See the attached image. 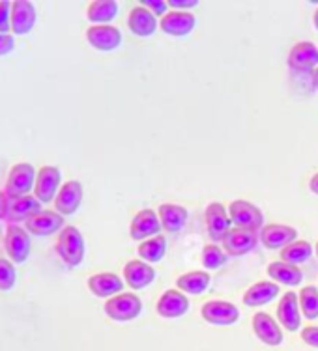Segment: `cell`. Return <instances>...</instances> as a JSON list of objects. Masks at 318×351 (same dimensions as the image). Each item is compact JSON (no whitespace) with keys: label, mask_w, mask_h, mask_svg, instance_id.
<instances>
[{"label":"cell","mask_w":318,"mask_h":351,"mask_svg":"<svg viewBox=\"0 0 318 351\" xmlns=\"http://www.w3.org/2000/svg\"><path fill=\"white\" fill-rule=\"evenodd\" d=\"M56 252L62 262L69 267H77L84 260V237L75 226H64L56 241Z\"/></svg>","instance_id":"1"},{"label":"cell","mask_w":318,"mask_h":351,"mask_svg":"<svg viewBox=\"0 0 318 351\" xmlns=\"http://www.w3.org/2000/svg\"><path fill=\"white\" fill-rule=\"evenodd\" d=\"M103 311L115 322H131V319L141 316L142 301L139 295L131 293V291H122L115 298L107 299Z\"/></svg>","instance_id":"2"},{"label":"cell","mask_w":318,"mask_h":351,"mask_svg":"<svg viewBox=\"0 0 318 351\" xmlns=\"http://www.w3.org/2000/svg\"><path fill=\"white\" fill-rule=\"evenodd\" d=\"M229 215L232 221V226L244 230H253L257 232L258 228H264V215L260 208L247 200H234L229 206Z\"/></svg>","instance_id":"3"},{"label":"cell","mask_w":318,"mask_h":351,"mask_svg":"<svg viewBox=\"0 0 318 351\" xmlns=\"http://www.w3.org/2000/svg\"><path fill=\"white\" fill-rule=\"evenodd\" d=\"M36 170L30 162H17L14 169L10 170L8 176L6 189L4 193L8 198H19V196H27L30 191L34 189L36 183Z\"/></svg>","instance_id":"4"},{"label":"cell","mask_w":318,"mask_h":351,"mask_svg":"<svg viewBox=\"0 0 318 351\" xmlns=\"http://www.w3.org/2000/svg\"><path fill=\"white\" fill-rule=\"evenodd\" d=\"M4 245H6L8 256L14 263L27 262V258L30 256V249H32L30 236L27 230H23L17 224H10L6 228Z\"/></svg>","instance_id":"5"},{"label":"cell","mask_w":318,"mask_h":351,"mask_svg":"<svg viewBox=\"0 0 318 351\" xmlns=\"http://www.w3.org/2000/svg\"><path fill=\"white\" fill-rule=\"evenodd\" d=\"M258 241H260V236H257V232L232 226V230L225 236L221 243L229 256H244L257 247Z\"/></svg>","instance_id":"6"},{"label":"cell","mask_w":318,"mask_h":351,"mask_svg":"<svg viewBox=\"0 0 318 351\" xmlns=\"http://www.w3.org/2000/svg\"><path fill=\"white\" fill-rule=\"evenodd\" d=\"M204 221H206L208 234L216 241H223L225 236L232 230V221H230L229 210L221 202H212L206 206Z\"/></svg>","instance_id":"7"},{"label":"cell","mask_w":318,"mask_h":351,"mask_svg":"<svg viewBox=\"0 0 318 351\" xmlns=\"http://www.w3.org/2000/svg\"><path fill=\"white\" fill-rule=\"evenodd\" d=\"M62 174L58 167H43L36 176L34 196L41 204H47L56 198L60 191Z\"/></svg>","instance_id":"8"},{"label":"cell","mask_w":318,"mask_h":351,"mask_svg":"<svg viewBox=\"0 0 318 351\" xmlns=\"http://www.w3.org/2000/svg\"><path fill=\"white\" fill-rule=\"evenodd\" d=\"M201 316L204 317V322L212 325H232L238 322L240 311H238L236 304L229 303V301L214 299V301L203 304Z\"/></svg>","instance_id":"9"},{"label":"cell","mask_w":318,"mask_h":351,"mask_svg":"<svg viewBox=\"0 0 318 351\" xmlns=\"http://www.w3.org/2000/svg\"><path fill=\"white\" fill-rule=\"evenodd\" d=\"M161 230L163 228L157 211L141 210L129 224V236L133 237L135 241H144V239H150V237L159 236Z\"/></svg>","instance_id":"10"},{"label":"cell","mask_w":318,"mask_h":351,"mask_svg":"<svg viewBox=\"0 0 318 351\" xmlns=\"http://www.w3.org/2000/svg\"><path fill=\"white\" fill-rule=\"evenodd\" d=\"M288 68L294 71H315L318 68V47L313 41H298L288 53Z\"/></svg>","instance_id":"11"},{"label":"cell","mask_w":318,"mask_h":351,"mask_svg":"<svg viewBox=\"0 0 318 351\" xmlns=\"http://www.w3.org/2000/svg\"><path fill=\"white\" fill-rule=\"evenodd\" d=\"M277 322L288 332L298 331L302 325V311L296 291H286L277 304Z\"/></svg>","instance_id":"12"},{"label":"cell","mask_w":318,"mask_h":351,"mask_svg":"<svg viewBox=\"0 0 318 351\" xmlns=\"http://www.w3.org/2000/svg\"><path fill=\"white\" fill-rule=\"evenodd\" d=\"M251 325H253V331L257 335V338L260 342H264L266 346H279L283 342V331H281V325L279 322H275L273 317L268 314V312H257L253 319H251Z\"/></svg>","instance_id":"13"},{"label":"cell","mask_w":318,"mask_h":351,"mask_svg":"<svg viewBox=\"0 0 318 351\" xmlns=\"http://www.w3.org/2000/svg\"><path fill=\"white\" fill-rule=\"evenodd\" d=\"M296 239H298V230L288 224H268L260 230V243L266 249H284Z\"/></svg>","instance_id":"14"},{"label":"cell","mask_w":318,"mask_h":351,"mask_svg":"<svg viewBox=\"0 0 318 351\" xmlns=\"http://www.w3.org/2000/svg\"><path fill=\"white\" fill-rule=\"evenodd\" d=\"M87 40L98 51H115L122 43V34L113 25H92L87 30Z\"/></svg>","instance_id":"15"},{"label":"cell","mask_w":318,"mask_h":351,"mask_svg":"<svg viewBox=\"0 0 318 351\" xmlns=\"http://www.w3.org/2000/svg\"><path fill=\"white\" fill-rule=\"evenodd\" d=\"M156 311L159 316L167 317V319L180 317L190 311V299L180 290L163 291L161 298L157 299Z\"/></svg>","instance_id":"16"},{"label":"cell","mask_w":318,"mask_h":351,"mask_svg":"<svg viewBox=\"0 0 318 351\" xmlns=\"http://www.w3.org/2000/svg\"><path fill=\"white\" fill-rule=\"evenodd\" d=\"M156 278V269L152 267V263L142 262V260H129L124 265V280L129 288L133 290H142Z\"/></svg>","instance_id":"17"},{"label":"cell","mask_w":318,"mask_h":351,"mask_svg":"<svg viewBox=\"0 0 318 351\" xmlns=\"http://www.w3.org/2000/svg\"><path fill=\"white\" fill-rule=\"evenodd\" d=\"M82 202V185L77 180H69L60 187L54 198V206L60 215H73Z\"/></svg>","instance_id":"18"},{"label":"cell","mask_w":318,"mask_h":351,"mask_svg":"<svg viewBox=\"0 0 318 351\" xmlns=\"http://www.w3.org/2000/svg\"><path fill=\"white\" fill-rule=\"evenodd\" d=\"M195 25V15L190 14V12H178V10L167 12L159 21V27H161L163 32L169 36H177V38L190 34Z\"/></svg>","instance_id":"19"},{"label":"cell","mask_w":318,"mask_h":351,"mask_svg":"<svg viewBox=\"0 0 318 351\" xmlns=\"http://www.w3.org/2000/svg\"><path fill=\"white\" fill-rule=\"evenodd\" d=\"M64 226H66L64 215H60L58 211L51 210H43L41 213L27 221V232L34 234V236H51V234L58 232Z\"/></svg>","instance_id":"20"},{"label":"cell","mask_w":318,"mask_h":351,"mask_svg":"<svg viewBox=\"0 0 318 351\" xmlns=\"http://www.w3.org/2000/svg\"><path fill=\"white\" fill-rule=\"evenodd\" d=\"M36 25V8L32 2L27 0H15L12 2V32L25 36Z\"/></svg>","instance_id":"21"},{"label":"cell","mask_w":318,"mask_h":351,"mask_svg":"<svg viewBox=\"0 0 318 351\" xmlns=\"http://www.w3.org/2000/svg\"><path fill=\"white\" fill-rule=\"evenodd\" d=\"M41 202L36 196H19V198H10V206H8L6 219L12 224L32 219L34 215L41 213Z\"/></svg>","instance_id":"22"},{"label":"cell","mask_w":318,"mask_h":351,"mask_svg":"<svg viewBox=\"0 0 318 351\" xmlns=\"http://www.w3.org/2000/svg\"><path fill=\"white\" fill-rule=\"evenodd\" d=\"M279 295V284L273 282V280H260V282H255L253 286L247 288V291L244 293V304L245 306H251V308H257V306H262V304L270 303Z\"/></svg>","instance_id":"23"},{"label":"cell","mask_w":318,"mask_h":351,"mask_svg":"<svg viewBox=\"0 0 318 351\" xmlns=\"http://www.w3.org/2000/svg\"><path fill=\"white\" fill-rule=\"evenodd\" d=\"M89 288L95 298H115L122 293L124 280L115 273H98L89 278Z\"/></svg>","instance_id":"24"},{"label":"cell","mask_w":318,"mask_h":351,"mask_svg":"<svg viewBox=\"0 0 318 351\" xmlns=\"http://www.w3.org/2000/svg\"><path fill=\"white\" fill-rule=\"evenodd\" d=\"M157 215H159V223L165 232L177 234L185 226L190 213L183 206H178V204H161L157 208Z\"/></svg>","instance_id":"25"},{"label":"cell","mask_w":318,"mask_h":351,"mask_svg":"<svg viewBox=\"0 0 318 351\" xmlns=\"http://www.w3.org/2000/svg\"><path fill=\"white\" fill-rule=\"evenodd\" d=\"M128 27L135 36L148 38L156 32L157 17L144 6H135L129 12Z\"/></svg>","instance_id":"26"},{"label":"cell","mask_w":318,"mask_h":351,"mask_svg":"<svg viewBox=\"0 0 318 351\" xmlns=\"http://www.w3.org/2000/svg\"><path fill=\"white\" fill-rule=\"evenodd\" d=\"M266 273H268L270 280L277 284H284V286H298V284H302V278H304L298 265H292V263H286L283 260L271 262Z\"/></svg>","instance_id":"27"},{"label":"cell","mask_w":318,"mask_h":351,"mask_svg":"<svg viewBox=\"0 0 318 351\" xmlns=\"http://www.w3.org/2000/svg\"><path fill=\"white\" fill-rule=\"evenodd\" d=\"M210 273L208 271H190V273H183L177 278L178 290L183 291L185 295H201L204 291L208 290L210 286Z\"/></svg>","instance_id":"28"},{"label":"cell","mask_w":318,"mask_h":351,"mask_svg":"<svg viewBox=\"0 0 318 351\" xmlns=\"http://www.w3.org/2000/svg\"><path fill=\"white\" fill-rule=\"evenodd\" d=\"M118 14V2L115 0H94L87 10V17L92 25H109Z\"/></svg>","instance_id":"29"},{"label":"cell","mask_w":318,"mask_h":351,"mask_svg":"<svg viewBox=\"0 0 318 351\" xmlns=\"http://www.w3.org/2000/svg\"><path fill=\"white\" fill-rule=\"evenodd\" d=\"M165 250H167V239L159 234L156 237H150V239H144L139 245V256H141L142 262L146 263H157L161 262L163 256H165Z\"/></svg>","instance_id":"30"},{"label":"cell","mask_w":318,"mask_h":351,"mask_svg":"<svg viewBox=\"0 0 318 351\" xmlns=\"http://www.w3.org/2000/svg\"><path fill=\"white\" fill-rule=\"evenodd\" d=\"M313 256V245L305 239H296L291 245H286L284 249H281V260L292 265H299L305 263Z\"/></svg>","instance_id":"31"},{"label":"cell","mask_w":318,"mask_h":351,"mask_svg":"<svg viewBox=\"0 0 318 351\" xmlns=\"http://www.w3.org/2000/svg\"><path fill=\"white\" fill-rule=\"evenodd\" d=\"M299 311L307 319L318 317V288L317 286H305L298 293Z\"/></svg>","instance_id":"32"},{"label":"cell","mask_w":318,"mask_h":351,"mask_svg":"<svg viewBox=\"0 0 318 351\" xmlns=\"http://www.w3.org/2000/svg\"><path fill=\"white\" fill-rule=\"evenodd\" d=\"M201 256H203V265L210 271L221 267V265L227 262V252L216 243L204 245L203 254H201Z\"/></svg>","instance_id":"33"},{"label":"cell","mask_w":318,"mask_h":351,"mask_svg":"<svg viewBox=\"0 0 318 351\" xmlns=\"http://www.w3.org/2000/svg\"><path fill=\"white\" fill-rule=\"evenodd\" d=\"M15 280H17V271H15L14 263L0 258V290H12L15 286Z\"/></svg>","instance_id":"34"},{"label":"cell","mask_w":318,"mask_h":351,"mask_svg":"<svg viewBox=\"0 0 318 351\" xmlns=\"http://www.w3.org/2000/svg\"><path fill=\"white\" fill-rule=\"evenodd\" d=\"M12 27V4L8 0L0 2V34H8Z\"/></svg>","instance_id":"35"},{"label":"cell","mask_w":318,"mask_h":351,"mask_svg":"<svg viewBox=\"0 0 318 351\" xmlns=\"http://www.w3.org/2000/svg\"><path fill=\"white\" fill-rule=\"evenodd\" d=\"M142 6L150 10L156 17H163V15L167 14L169 2H165V0H142Z\"/></svg>","instance_id":"36"},{"label":"cell","mask_w":318,"mask_h":351,"mask_svg":"<svg viewBox=\"0 0 318 351\" xmlns=\"http://www.w3.org/2000/svg\"><path fill=\"white\" fill-rule=\"evenodd\" d=\"M302 340L311 348H318V325H307L302 329Z\"/></svg>","instance_id":"37"},{"label":"cell","mask_w":318,"mask_h":351,"mask_svg":"<svg viewBox=\"0 0 318 351\" xmlns=\"http://www.w3.org/2000/svg\"><path fill=\"white\" fill-rule=\"evenodd\" d=\"M15 49V40L12 34H0V56L12 53Z\"/></svg>","instance_id":"38"},{"label":"cell","mask_w":318,"mask_h":351,"mask_svg":"<svg viewBox=\"0 0 318 351\" xmlns=\"http://www.w3.org/2000/svg\"><path fill=\"white\" fill-rule=\"evenodd\" d=\"M198 2L196 0H169V6L178 12H188L191 8H195Z\"/></svg>","instance_id":"39"},{"label":"cell","mask_w":318,"mask_h":351,"mask_svg":"<svg viewBox=\"0 0 318 351\" xmlns=\"http://www.w3.org/2000/svg\"><path fill=\"white\" fill-rule=\"evenodd\" d=\"M8 206H10V198L4 191H0V219H6Z\"/></svg>","instance_id":"40"},{"label":"cell","mask_w":318,"mask_h":351,"mask_svg":"<svg viewBox=\"0 0 318 351\" xmlns=\"http://www.w3.org/2000/svg\"><path fill=\"white\" fill-rule=\"evenodd\" d=\"M309 189H311L315 195H318V172L311 178V182H309Z\"/></svg>","instance_id":"41"},{"label":"cell","mask_w":318,"mask_h":351,"mask_svg":"<svg viewBox=\"0 0 318 351\" xmlns=\"http://www.w3.org/2000/svg\"><path fill=\"white\" fill-rule=\"evenodd\" d=\"M313 86L317 88V92H318V68L313 71Z\"/></svg>","instance_id":"42"},{"label":"cell","mask_w":318,"mask_h":351,"mask_svg":"<svg viewBox=\"0 0 318 351\" xmlns=\"http://www.w3.org/2000/svg\"><path fill=\"white\" fill-rule=\"evenodd\" d=\"M313 25H315V28L318 30V8L317 12H315V15H313Z\"/></svg>","instance_id":"43"},{"label":"cell","mask_w":318,"mask_h":351,"mask_svg":"<svg viewBox=\"0 0 318 351\" xmlns=\"http://www.w3.org/2000/svg\"><path fill=\"white\" fill-rule=\"evenodd\" d=\"M317 258H318V241H317Z\"/></svg>","instance_id":"44"}]
</instances>
